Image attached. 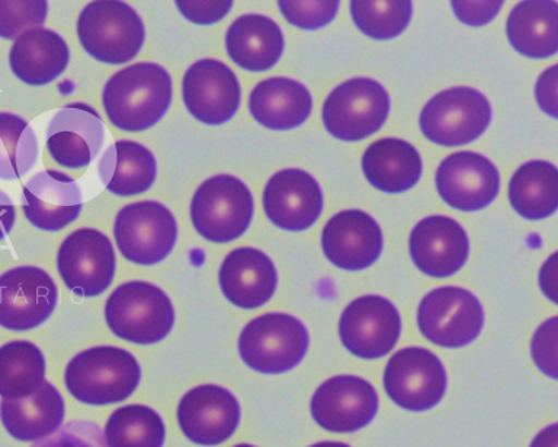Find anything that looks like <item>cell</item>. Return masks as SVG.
<instances>
[{"label": "cell", "instance_id": "cell-2", "mask_svg": "<svg viewBox=\"0 0 558 447\" xmlns=\"http://www.w3.org/2000/svg\"><path fill=\"white\" fill-rule=\"evenodd\" d=\"M141 365L118 347H94L80 352L64 372V384L76 401L110 406L126 401L141 384Z\"/></svg>", "mask_w": 558, "mask_h": 447}, {"label": "cell", "instance_id": "cell-10", "mask_svg": "<svg viewBox=\"0 0 558 447\" xmlns=\"http://www.w3.org/2000/svg\"><path fill=\"white\" fill-rule=\"evenodd\" d=\"M418 326L424 337L436 346L466 347L484 328V309L480 300L463 288H437L420 304Z\"/></svg>", "mask_w": 558, "mask_h": 447}, {"label": "cell", "instance_id": "cell-45", "mask_svg": "<svg viewBox=\"0 0 558 447\" xmlns=\"http://www.w3.org/2000/svg\"><path fill=\"white\" fill-rule=\"evenodd\" d=\"M531 447H558V425L551 424L534 438Z\"/></svg>", "mask_w": 558, "mask_h": 447}, {"label": "cell", "instance_id": "cell-18", "mask_svg": "<svg viewBox=\"0 0 558 447\" xmlns=\"http://www.w3.org/2000/svg\"><path fill=\"white\" fill-rule=\"evenodd\" d=\"M436 186L446 204L463 213H475L487 208L499 195L500 174L488 158L462 152L441 162Z\"/></svg>", "mask_w": 558, "mask_h": 447}, {"label": "cell", "instance_id": "cell-7", "mask_svg": "<svg viewBox=\"0 0 558 447\" xmlns=\"http://www.w3.org/2000/svg\"><path fill=\"white\" fill-rule=\"evenodd\" d=\"M119 252L132 264H160L178 243V221L167 206L156 201H141L119 210L114 221Z\"/></svg>", "mask_w": 558, "mask_h": 447}, {"label": "cell", "instance_id": "cell-33", "mask_svg": "<svg viewBox=\"0 0 558 447\" xmlns=\"http://www.w3.org/2000/svg\"><path fill=\"white\" fill-rule=\"evenodd\" d=\"M46 360L40 348L28 341L0 347V397L27 398L45 384Z\"/></svg>", "mask_w": 558, "mask_h": 447}, {"label": "cell", "instance_id": "cell-4", "mask_svg": "<svg viewBox=\"0 0 558 447\" xmlns=\"http://www.w3.org/2000/svg\"><path fill=\"white\" fill-rule=\"evenodd\" d=\"M255 202L246 184L234 176L206 179L191 202V219L197 234L208 242L230 243L251 226Z\"/></svg>", "mask_w": 558, "mask_h": 447}, {"label": "cell", "instance_id": "cell-37", "mask_svg": "<svg viewBox=\"0 0 558 447\" xmlns=\"http://www.w3.org/2000/svg\"><path fill=\"white\" fill-rule=\"evenodd\" d=\"M47 14L46 0H0V38L16 40L29 29L43 28Z\"/></svg>", "mask_w": 558, "mask_h": 447}, {"label": "cell", "instance_id": "cell-5", "mask_svg": "<svg viewBox=\"0 0 558 447\" xmlns=\"http://www.w3.org/2000/svg\"><path fill=\"white\" fill-rule=\"evenodd\" d=\"M76 28L83 49L101 63L131 62L145 43L143 20L124 2L88 3Z\"/></svg>", "mask_w": 558, "mask_h": 447}, {"label": "cell", "instance_id": "cell-17", "mask_svg": "<svg viewBox=\"0 0 558 447\" xmlns=\"http://www.w3.org/2000/svg\"><path fill=\"white\" fill-rule=\"evenodd\" d=\"M240 406L221 386L204 385L189 390L179 403L180 428L199 446H218L233 436L240 424Z\"/></svg>", "mask_w": 558, "mask_h": 447}, {"label": "cell", "instance_id": "cell-38", "mask_svg": "<svg viewBox=\"0 0 558 447\" xmlns=\"http://www.w3.org/2000/svg\"><path fill=\"white\" fill-rule=\"evenodd\" d=\"M279 10L290 24L302 29H319L332 23L338 14L339 2H278Z\"/></svg>", "mask_w": 558, "mask_h": 447}, {"label": "cell", "instance_id": "cell-8", "mask_svg": "<svg viewBox=\"0 0 558 447\" xmlns=\"http://www.w3.org/2000/svg\"><path fill=\"white\" fill-rule=\"evenodd\" d=\"M493 118L492 105L474 88L454 87L437 94L420 116L423 135L433 144L459 146L478 140Z\"/></svg>", "mask_w": 558, "mask_h": 447}, {"label": "cell", "instance_id": "cell-21", "mask_svg": "<svg viewBox=\"0 0 558 447\" xmlns=\"http://www.w3.org/2000/svg\"><path fill=\"white\" fill-rule=\"evenodd\" d=\"M322 249L330 264L359 273L379 259L384 234L371 215L357 209L342 210L326 224Z\"/></svg>", "mask_w": 558, "mask_h": 447}, {"label": "cell", "instance_id": "cell-25", "mask_svg": "<svg viewBox=\"0 0 558 447\" xmlns=\"http://www.w3.org/2000/svg\"><path fill=\"white\" fill-rule=\"evenodd\" d=\"M71 60V50L58 33L47 28L29 29L16 38L10 53L12 73L21 83L43 87L53 83Z\"/></svg>", "mask_w": 558, "mask_h": 447}, {"label": "cell", "instance_id": "cell-11", "mask_svg": "<svg viewBox=\"0 0 558 447\" xmlns=\"http://www.w3.org/2000/svg\"><path fill=\"white\" fill-rule=\"evenodd\" d=\"M385 390L398 407L411 412L435 408L444 399L448 377L439 357L426 348H403L386 365Z\"/></svg>", "mask_w": 558, "mask_h": 447}, {"label": "cell", "instance_id": "cell-20", "mask_svg": "<svg viewBox=\"0 0 558 447\" xmlns=\"http://www.w3.org/2000/svg\"><path fill=\"white\" fill-rule=\"evenodd\" d=\"M266 217L287 231H304L315 226L324 210V193L313 176L299 169L278 171L264 192Z\"/></svg>", "mask_w": 558, "mask_h": 447}, {"label": "cell", "instance_id": "cell-23", "mask_svg": "<svg viewBox=\"0 0 558 447\" xmlns=\"http://www.w3.org/2000/svg\"><path fill=\"white\" fill-rule=\"evenodd\" d=\"M25 218L43 231H60L83 213V193L71 176L58 170L40 171L23 189Z\"/></svg>", "mask_w": 558, "mask_h": 447}, {"label": "cell", "instance_id": "cell-16", "mask_svg": "<svg viewBox=\"0 0 558 447\" xmlns=\"http://www.w3.org/2000/svg\"><path fill=\"white\" fill-rule=\"evenodd\" d=\"M311 410L322 428L330 433H354L375 420L379 397L362 377L337 376L316 389Z\"/></svg>", "mask_w": 558, "mask_h": 447}, {"label": "cell", "instance_id": "cell-26", "mask_svg": "<svg viewBox=\"0 0 558 447\" xmlns=\"http://www.w3.org/2000/svg\"><path fill=\"white\" fill-rule=\"evenodd\" d=\"M248 109L253 119L269 131L286 132L302 126L312 113L308 89L290 78H269L257 84Z\"/></svg>", "mask_w": 558, "mask_h": 447}, {"label": "cell", "instance_id": "cell-31", "mask_svg": "<svg viewBox=\"0 0 558 447\" xmlns=\"http://www.w3.org/2000/svg\"><path fill=\"white\" fill-rule=\"evenodd\" d=\"M506 32L510 45L531 59H545L558 50L556 2H522L510 12Z\"/></svg>", "mask_w": 558, "mask_h": 447}, {"label": "cell", "instance_id": "cell-24", "mask_svg": "<svg viewBox=\"0 0 558 447\" xmlns=\"http://www.w3.org/2000/svg\"><path fill=\"white\" fill-rule=\"evenodd\" d=\"M222 294L240 309H259L272 299L278 287L274 262L253 247L234 249L220 269Z\"/></svg>", "mask_w": 558, "mask_h": 447}, {"label": "cell", "instance_id": "cell-44", "mask_svg": "<svg viewBox=\"0 0 558 447\" xmlns=\"http://www.w3.org/2000/svg\"><path fill=\"white\" fill-rule=\"evenodd\" d=\"M16 221V209L11 197L0 191V242L5 240L14 230Z\"/></svg>", "mask_w": 558, "mask_h": 447}, {"label": "cell", "instance_id": "cell-19", "mask_svg": "<svg viewBox=\"0 0 558 447\" xmlns=\"http://www.w3.org/2000/svg\"><path fill=\"white\" fill-rule=\"evenodd\" d=\"M105 124L97 110L84 102L63 107L47 129V149L53 161L66 169L92 165L105 142Z\"/></svg>", "mask_w": 558, "mask_h": 447}, {"label": "cell", "instance_id": "cell-13", "mask_svg": "<svg viewBox=\"0 0 558 447\" xmlns=\"http://www.w3.org/2000/svg\"><path fill=\"white\" fill-rule=\"evenodd\" d=\"M58 269L63 282L76 295H101L113 282L116 253L101 231L80 229L63 240L58 253Z\"/></svg>", "mask_w": 558, "mask_h": 447}, {"label": "cell", "instance_id": "cell-9", "mask_svg": "<svg viewBox=\"0 0 558 447\" xmlns=\"http://www.w3.org/2000/svg\"><path fill=\"white\" fill-rule=\"evenodd\" d=\"M389 109V94L384 85L371 78H354L329 94L322 118L330 135L343 142H357L380 131Z\"/></svg>", "mask_w": 558, "mask_h": 447}, {"label": "cell", "instance_id": "cell-3", "mask_svg": "<svg viewBox=\"0 0 558 447\" xmlns=\"http://www.w3.org/2000/svg\"><path fill=\"white\" fill-rule=\"evenodd\" d=\"M105 315L116 337L140 346L161 342L175 322L169 295L160 287L144 281L116 288L107 300Z\"/></svg>", "mask_w": 558, "mask_h": 447}, {"label": "cell", "instance_id": "cell-29", "mask_svg": "<svg viewBox=\"0 0 558 447\" xmlns=\"http://www.w3.org/2000/svg\"><path fill=\"white\" fill-rule=\"evenodd\" d=\"M98 174L107 191L113 195H141L156 183V157L140 142L118 141L102 154Z\"/></svg>", "mask_w": 558, "mask_h": 447}, {"label": "cell", "instance_id": "cell-22", "mask_svg": "<svg viewBox=\"0 0 558 447\" xmlns=\"http://www.w3.org/2000/svg\"><path fill=\"white\" fill-rule=\"evenodd\" d=\"M410 253L422 273L446 278L466 264L470 240L461 224L444 215H433L416 224L412 230Z\"/></svg>", "mask_w": 558, "mask_h": 447}, {"label": "cell", "instance_id": "cell-43", "mask_svg": "<svg viewBox=\"0 0 558 447\" xmlns=\"http://www.w3.org/2000/svg\"><path fill=\"white\" fill-rule=\"evenodd\" d=\"M536 100L545 113L557 118V67L548 69L536 84Z\"/></svg>", "mask_w": 558, "mask_h": 447}, {"label": "cell", "instance_id": "cell-32", "mask_svg": "<svg viewBox=\"0 0 558 447\" xmlns=\"http://www.w3.org/2000/svg\"><path fill=\"white\" fill-rule=\"evenodd\" d=\"M509 200L523 218L544 219L558 206V171L547 161H530L519 167L510 180Z\"/></svg>", "mask_w": 558, "mask_h": 447}, {"label": "cell", "instance_id": "cell-14", "mask_svg": "<svg viewBox=\"0 0 558 447\" xmlns=\"http://www.w3.org/2000/svg\"><path fill=\"white\" fill-rule=\"evenodd\" d=\"M339 337L351 354L366 360L381 359L401 337V316L385 297L363 295L343 311Z\"/></svg>", "mask_w": 558, "mask_h": 447}, {"label": "cell", "instance_id": "cell-6", "mask_svg": "<svg viewBox=\"0 0 558 447\" xmlns=\"http://www.w3.org/2000/svg\"><path fill=\"white\" fill-rule=\"evenodd\" d=\"M307 350L306 326L286 313L256 317L239 338V352L244 363L264 375H281L298 367Z\"/></svg>", "mask_w": 558, "mask_h": 447}, {"label": "cell", "instance_id": "cell-34", "mask_svg": "<svg viewBox=\"0 0 558 447\" xmlns=\"http://www.w3.org/2000/svg\"><path fill=\"white\" fill-rule=\"evenodd\" d=\"M105 437L109 447H162L166 442L165 421L153 408L122 407L107 421Z\"/></svg>", "mask_w": 558, "mask_h": 447}, {"label": "cell", "instance_id": "cell-47", "mask_svg": "<svg viewBox=\"0 0 558 447\" xmlns=\"http://www.w3.org/2000/svg\"><path fill=\"white\" fill-rule=\"evenodd\" d=\"M234 447H256V446H252V445H238V446H234Z\"/></svg>", "mask_w": 558, "mask_h": 447}, {"label": "cell", "instance_id": "cell-28", "mask_svg": "<svg viewBox=\"0 0 558 447\" xmlns=\"http://www.w3.org/2000/svg\"><path fill=\"white\" fill-rule=\"evenodd\" d=\"M227 53L248 72H266L284 53V36L275 21L265 15L240 16L226 36Z\"/></svg>", "mask_w": 558, "mask_h": 447}, {"label": "cell", "instance_id": "cell-46", "mask_svg": "<svg viewBox=\"0 0 558 447\" xmlns=\"http://www.w3.org/2000/svg\"><path fill=\"white\" fill-rule=\"evenodd\" d=\"M311 447H351V446H348L347 443H341V442H320V443H316V445H313Z\"/></svg>", "mask_w": 558, "mask_h": 447}, {"label": "cell", "instance_id": "cell-15", "mask_svg": "<svg viewBox=\"0 0 558 447\" xmlns=\"http://www.w3.org/2000/svg\"><path fill=\"white\" fill-rule=\"evenodd\" d=\"M189 113L201 123L220 126L238 113L242 88L235 73L220 60H197L187 69L182 84Z\"/></svg>", "mask_w": 558, "mask_h": 447}, {"label": "cell", "instance_id": "cell-35", "mask_svg": "<svg viewBox=\"0 0 558 447\" xmlns=\"http://www.w3.org/2000/svg\"><path fill=\"white\" fill-rule=\"evenodd\" d=\"M38 160L36 132L27 120L12 113H0V180H19Z\"/></svg>", "mask_w": 558, "mask_h": 447}, {"label": "cell", "instance_id": "cell-1", "mask_svg": "<svg viewBox=\"0 0 558 447\" xmlns=\"http://www.w3.org/2000/svg\"><path fill=\"white\" fill-rule=\"evenodd\" d=\"M173 100V81L160 64L141 62L116 72L102 92V106L113 126L145 132L156 126Z\"/></svg>", "mask_w": 558, "mask_h": 447}, {"label": "cell", "instance_id": "cell-40", "mask_svg": "<svg viewBox=\"0 0 558 447\" xmlns=\"http://www.w3.org/2000/svg\"><path fill=\"white\" fill-rule=\"evenodd\" d=\"M557 317L541 325L532 341V357L545 375L557 379Z\"/></svg>", "mask_w": 558, "mask_h": 447}, {"label": "cell", "instance_id": "cell-42", "mask_svg": "<svg viewBox=\"0 0 558 447\" xmlns=\"http://www.w3.org/2000/svg\"><path fill=\"white\" fill-rule=\"evenodd\" d=\"M504 7L501 0L497 2H452L454 14L463 24L470 27H483L490 23Z\"/></svg>", "mask_w": 558, "mask_h": 447}, {"label": "cell", "instance_id": "cell-27", "mask_svg": "<svg viewBox=\"0 0 558 447\" xmlns=\"http://www.w3.org/2000/svg\"><path fill=\"white\" fill-rule=\"evenodd\" d=\"M0 420L7 432L21 442H38L51 436L63 425L62 395L49 382L36 394L0 402Z\"/></svg>", "mask_w": 558, "mask_h": 447}, {"label": "cell", "instance_id": "cell-41", "mask_svg": "<svg viewBox=\"0 0 558 447\" xmlns=\"http://www.w3.org/2000/svg\"><path fill=\"white\" fill-rule=\"evenodd\" d=\"M175 7L187 21L196 25H213L226 19L233 8V2H192V0H175Z\"/></svg>", "mask_w": 558, "mask_h": 447}, {"label": "cell", "instance_id": "cell-39", "mask_svg": "<svg viewBox=\"0 0 558 447\" xmlns=\"http://www.w3.org/2000/svg\"><path fill=\"white\" fill-rule=\"evenodd\" d=\"M34 447H109L105 432L92 421H71Z\"/></svg>", "mask_w": 558, "mask_h": 447}, {"label": "cell", "instance_id": "cell-36", "mask_svg": "<svg viewBox=\"0 0 558 447\" xmlns=\"http://www.w3.org/2000/svg\"><path fill=\"white\" fill-rule=\"evenodd\" d=\"M351 16L360 32L375 40H390L405 32L412 16V3L351 2Z\"/></svg>", "mask_w": 558, "mask_h": 447}, {"label": "cell", "instance_id": "cell-12", "mask_svg": "<svg viewBox=\"0 0 558 447\" xmlns=\"http://www.w3.org/2000/svg\"><path fill=\"white\" fill-rule=\"evenodd\" d=\"M53 278L36 266H19L0 277V326L27 333L45 324L58 306Z\"/></svg>", "mask_w": 558, "mask_h": 447}, {"label": "cell", "instance_id": "cell-30", "mask_svg": "<svg viewBox=\"0 0 558 447\" xmlns=\"http://www.w3.org/2000/svg\"><path fill=\"white\" fill-rule=\"evenodd\" d=\"M363 171L377 191L407 192L422 179V156L408 142L388 137L368 146L363 156Z\"/></svg>", "mask_w": 558, "mask_h": 447}]
</instances>
